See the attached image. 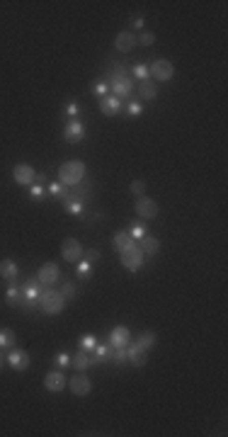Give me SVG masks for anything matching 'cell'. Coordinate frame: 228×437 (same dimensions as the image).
Listing matches in <instances>:
<instances>
[{
  "instance_id": "cb8c5ba5",
  "label": "cell",
  "mask_w": 228,
  "mask_h": 437,
  "mask_svg": "<svg viewBox=\"0 0 228 437\" xmlns=\"http://www.w3.org/2000/svg\"><path fill=\"white\" fill-rule=\"evenodd\" d=\"M131 243H134V238H131L129 233H117L114 238H112V245H114V251H126Z\"/></svg>"
},
{
  "instance_id": "9c48e42d",
  "label": "cell",
  "mask_w": 228,
  "mask_h": 437,
  "mask_svg": "<svg viewBox=\"0 0 228 437\" xmlns=\"http://www.w3.org/2000/svg\"><path fill=\"white\" fill-rule=\"evenodd\" d=\"M136 214H139L141 218H153L155 214H158V204H155L153 199L141 197V199H136Z\"/></svg>"
},
{
  "instance_id": "f35d334b",
  "label": "cell",
  "mask_w": 228,
  "mask_h": 437,
  "mask_svg": "<svg viewBox=\"0 0 228 437\" xmlns=\"http://www.w3.org/2000/svg\"><path fill=\"white\" fill-rule=\"evenodd\" d=\"M63 190H66V187H61V185H51V187H49V192H51V195H56V197L63 195Z\"/></svg>"
},
{
  "instance_id": "6da1fadb",
  "label": "cell",
  "mask_w": 228,
  "mask_h": 437,
  "mask_svg": "<svg viewBox=\"0 0 228 437\" xmlns=\"http://www.w3.org/2000/svg\"><path fill=\"white\" fill-rule=\"evenodd\" d=\"M66 306V299L61 292H56L51 287H44L42 294H39V308L44 314H61Z\"/></svg>"
},
{
  "instance_id": "4fadbf2b",
  "label": "cell",
  "mask_w": 228,
  "mask_h": 437,
  "mask_svg": "<svg viewBox=\"0 0 228 437\" xmlns=\"http://www.w3.org/2000/svg\"><path fill=\"white\" fill-rule=\"evenodd\" d=\"M112 90H114V98H126V95H131V90H134V83H131V78H114L112 80Z\"/></svg>"
},
{
  "instance_id": "1f68e13d",
  "label": "cell",
  "mask_w": 228,
  "mask_h": 437,
  "mask_svg": "<svg viewBox=\"0 0 228 437\" xmlns=\"http://www.w3.org/2000/svg\"><path fill=\"white\" fill-rule=\"evenodd\" d=\"M134 76L141 78V80H148L151 73H148V68H146V66H136V68H134Z\"/></svg>"
},
{
  "instance_id": "44dd1931",
  "label": "cell",
  "mask_w": 228,
  "mask_h": 437,
  "mask_svg": "<svg viewBox=\"0 0 228 437\" xmlns=\"http://www.w3.org/2000/svg\"><path fill=\"white\" fill-rule=\"evenodd\" d=\"M0 277L8 279V282H10V279H17V265L12 260H3L0 262Z\"/></svg>"
},
{
  "instance_id": "2e32d148",
  "label": "cell",
  "mask_w": 228,
  "mask_h": 437,
  "mask_svg": "<svg viewBox=\"0 0 228 437\" xmlns=\"http://www.w3.org/2000/svg\"><path fill=\"white\" fill-rule=\"evenodd\" d=\"M126 360L134 362L136 367H141V364H146V360H148V355H146V350H143L141 345H131V348L126 350Z\"/></svg>"
},
{
  "instance_id": "484cf974",
  "label": "cell",
  "mask_w": 228,
  "mask_h": 437,
  "mask_svg": "<svg viewBox=\"0 0 228 437\" xmlns=\"http://www.w3.org/2000/svg\"><path fill=\"white\" fill-rule=\"evenodd\" d=\"M22 299H24V296H22V289H17V287H10V289H8V296H5V301H8L10 306H20V304H22Z\"/></svg>"
},
{
  "instance_id": "8fae6325",
  "label": "cell",
  "mask_w": 228,
  "mask_h": 437,
  "mask_svg": "<svg viewBox=\"0 0 228 437\" xmlns=\"http://www.w3.org/2000/svg\"><path fill=\"white\" fill-rule=\"evenodd\" d=\"M44 386H46L49 391L58 393V391H61V389L66 386L63 371H49V374H46V379H44Z\"/></svg>"
},
{
  "instance_id": "3957f363",
  "label": "cell",
  "mask_w": 228,
  "mask_h": 437,
  "mask_svg": "<svg viewBox=\"0 0 228 437\" xmlns=\"http://www.w3.org/2000/svg\"><path fill=\"white\" fill-rule=\"evenodd\" d=\"M143 260H146V255H143V251L136 245V243H131L126 251H121V265H124L126 270H139L143 265Z\"/></svg>"
},
{
  "instance_id": "f1b7e54d",
  "label": "cell",
  "mask_w": 228,
  "mask_h": 437,
  "mask_svg": "<svg viewBox=\"0 0 228 437\" xmlns=\"http://www.w3.org/2000/svg\"><path fill=\"white\" fill-rule=\"evenodd\" d=\"M61 294H63L66 301H68V299H73V296H76V284L63 282V287H61Z\"/></svg>"
},
{
  "instance_id": "ab89813d",
  "label": "cell",
  "mask_w": 228,
  "mask_h": 437,
  "mask_svg": "<svg viewBox=\"0 0 228 437\" xmlns=\"http://www.w3.org/2000/svg\"><path fill=\"white\" fill-rule=\"evenodd\" d=\"M90 90H92L95 95H102V92H105V85H102V83H92V87H90Z\"/></svg>"
},
{
  "instance_id": "ffe728a7",
  "label": "cell",
  "mask_w": 228,
  "mask_h": 437,
  "mask_svg": "<svg viewBox=\"0 0 228 437\" xmlns=\"http://www.w3.org/2000/svg\"><path fill=\"white\" fill-rule=\"evenodd\" d=\"M119 98H114V95H109V98H102V102H100V109H102V114H117L119 112Z\"/></svg>"
},
{
  "instance_id": "4dcf8cb0",
  "label": "cell",
  "mask_w": 228,
  "mask_h": 437,
  "mask_svg": "<svg viewBox=\"0 0 228 437\" xmlns=\"http://www.w3.org/2000/svg\"><path fill=\"white\" fill-rule=\"evenodd\" d=\"M78 265V274H80V277H83V279H87V274H90V262H76Z\"/></svg>"
},
{
  "instance_id": "d6a6232c",
  "label": "cell",
  "mask_w": 228,
  "mask_h": 437,
  "mask_svg": "<svg viewBox=\"0 0 228 437\" xmlns=\"http://www.w3.org/2000/svg\"><path fill=\"white\" fill-rule=\"evenodd\" d=\"M83 258H85V262H90V265H92V262L100 260V251H95V248H92V251L83 253Z\"/></svg>"
},
{
  "instance_id": "d4e9b609",
  "label": "cell",
  "mask_w": 228,
  "mask_h": 437,
  "mask_svg": "<svg viewBox=\"0 0 228 437\" xmlns=\"http://www.w3.org/2000/svg\"><path fill=\"white\" fill-rule=\"evenodd\" d=\"M155 333H151V330H146V333H141V335H139V340H136V345H141L143 350H146V352H148V350L153 348V345H155Z\"/></svg>"
},
{
  "instance_id": "d590c367",
  "label": "cell",
  "mask_w": 228,
  "mask_h": 437,
  "mask_svg": "<svg viewBox=\"0 0 228 437\" xmlns=\"http://www.w3.org/2000/svg\"><path fill=\"white\" fill-rule=\"evenodd\" d=\"M153 42H155V34H151V32L141 34V44H143V46H151Z\"/></svg>"
},
{
  "instance_id": "603a6c76",
  "label": "cell",
  "mask_w": 228,
  "mask_h": 437,
  "mask_svg": "<svg viewBox=\"0 0 228 437\" xmlns=\"http://www.w3.org/2000/svg\"><path fill=\"white\" fill-rule=\"evenodd\" d=\"M73 364H76L78 369L83 371V369H87L90 364H95V360H92V355H90L87 350H80V352L76 355V360H73Z\"/></svg>"
},
{
  "instance_id": "b9f144b4",
  "label": "cell",
  "mask_w": 228,
  "mask_h": 437,
  "mask_svg": "<svg viewBox=\"0 0 228 437\" xmlns=\"http://www.w3.org/2000/svg\"><path fill=\"white\" fill-rule=\"evenodd\" d=\"M56 364H61V367L68 364V355H58V357H56Z\"/></svg>"
},
{
  "instance_id": "83f0119b",
  "label": "cell",
  "mask_w": 228,
  "mask_h": 437,
  "mask_svg": "<svg viewBox=\"0 0 228 437\" xmlns=\"http://www.w3.org/2000/svg\"><path fill=\"white\" fill-rule=\"evenodd\" d=\"M3 345H15V333H12L10 328H3L0 330V348Z\"/></svg>"
},
{
  "instance_id": "5bb4252c",
  "label": "cell",
  "mask_w": 228,
  "mask_h": 437,
  "mask_svg": "<svg viewBox=\"0 0 228 437\" xmlns=\"http://www.w3.org/2000/svg\"><path fill=\"white\" fill-rule=\"evenodd\" d=\"M8 360H10L12 369H20L24 371L27 367H29V355L24 352V350H12L10 355H8Z\"/></svg>"
},
{
  "instance_id": "f546056e",
  "label": "cell",
  "mask_w": 228,
  "mask_h": 437,
  "mask_svg": "<svg viewBox=\"0 0 228 437\" xmlns=\"http://www.w3.org/2000/svg\"><path fill=\"white\" fill-rule=\"evenodd\" d=\"M131 192L141 197L143 192H146V185H143V180H134V182H131Z\"/></svg>"
},
{
  "instance_id": "277c9868",
  "label": "cell",
  "mask_w": 228,
  "mask_h": 437,
  "mask_svg": "<svg viewBox=\"0 0 228 437\" xmlns=\"http://www.w3.org/2000/svg\"><path fill=\"white\" fill-rule=\"evenodd\" d=\"M90 182H85V180H80V182H76V185L66 187L63 190V202H85L87 197H90Z\"/></svg>"
},
{
  "instance_id": "4316f807",
  "label": "cell",
  "mask_w": 228,
  "mask_h": 437,
  "mask_svg": "<svg viewBox=\"0 0 228 437\" xmlns=\"http://www.w3.org/2000/svg\"><path fill=\"white\" fill-rule=\"evenodd\" d=\"M109 360L117 362V364H121V362L126 360V350L124 348H112V345H109Z\"/></svg>"
},
{
  "instance_id": "e575fe53",
  "label": "cell",
  "mask_w": 228,
  "mask_h": 437,
  "mask_svg": "<svg viewBox=\"0 0 228 437\" xmlns=\"http://www.w3.org/2000/svg\"><path fill=\"white\" fill-rule=\"evenodd\" d=\"M129 236L131 238H136V240H141L143 236H146V231H143V226H134V229L129 231Z\"/></svg>"
},
{
  "instance_id": "7402d4cb",
  "label": "cell",
  "mask_w": 228,
  "mask_h": 437,
  "mask_svg": "<svg viewBox=\"0 0 228 437\" xmlns=\"http://www.w3.org/2000/svg\"><path fill=\"white\" fill-rule=\"evenodd\" d=\"M139 95H141L143 100H153L158 95V87H155V83H151V80H141V83H139Z\"/></svg>"
},
{
  "instance_id": "836d02e7",
  "label": "cell",
  "mask_w": 228,
  "mask_h": 437,
  "mask_svg": "<svg viewBox=\"0 0 228 437\" xmlns=\"http://www.w3.org/2000/svg\"><path fill=\"white\" fill-rule=\"evenodd\" d=\"M63 204H66V209L73 211V214H80V211H83V202H63Z\"/></svg>"
},
{
  "instance_id": "7bdbcfd3",
  "label": "cell",
  "mask_w": 228,
  "mask_h": 437,
  "mask_svg": "<svg viewBox=\"0 0 228 437\" xmlns=\"http://www.w3.org/2000/svg\"><path fill=\"white\" fill-rule=\"evenodd\" d=\"M32 197H42V187H32Z\"/></svg>"
},
{
  "instance_id": "9a60e30c",
  "label": "cell",
  "mask_w": 228,
  "mask_h": 437,
  "mask_svg": "<svg viewBox=\"0 0 228 437\" xmlns=\"http://www.w3.org/2000/svg\"><path fill=\"white\" fill-rule=\"evenodd\" d=\"M114 46L119 49V51H131L134 46H136V37H134V32H119L117 34V39H114Z\"/></svg>"
},
{
  "instance_id": "ac0fdd59",
  "label": "cell",
  "mask_w": 228,
  "mask_h": 437,
  "mask_svg": "<svg viewBox=\"0 0 228 437\" xmlns=\"http://www.w3.org/2000/svg\"><path fill=\"white\" fill-rule=\"evenodd\" d=\"M139 248L143 251V255H155V253L160 251V243H158V238H153V236H143L141 240H139Z\"/></svg>"
},
{
  "instance_id": "74e56055",
  "label": "cell",
  "mask_w": 228,
  "mask_h": 437,
  "mask_svg": "<svg viewBox=\"0 0 228 437\" xmlns=\"http://www.w3.org/2000/svg\"><path fill=\"white\" fill-rule=\"evenodd\" d=\"M92 348H95V338H90V335H87V338L83 340V350H87V352H90Z\"/></svg>"
},
{
  "instance_id": "5b68a950",
  "label": "cell",
  "mask_w": 228,
  "mask_h": 437,
  "mask_svg": "<svg viewBox=\"0 0 228 437\" xmlns=\"http://www.w3.org/2000/svg\"><path fill=\"white\" fill-rule=\"evenodd\" d=\"M61 270H58V265H54V262H46L42 270H39V274H37V279H39V284L42 287H54L56 282H61Z\"/></svg>"
},
{
  "instance_id": "30bf717a",
  "label": "cell",
  "mask_w": 228,
  "mask_h": 437,
  "mask_svg": "<svg viewBox=\"0 0 228 437\" xmlns=\"http://www.w3.org/2000/svg\"><path fill=\"white\" fill-rule=\"evenodd\" d=\"M83 134H85V131H83V124L78 119H71L68 121V127H66V131H63V139L68 143H78L83 139Z\"/></svg>"
},
{
  "instance_id": "ba28073f",
  "label": "cell",
  "mask_w": 228,
  "mask_h": 437,
  "mask_svg": "<svg viewBox=\"0 0 228 437\" xmlns=\"http://www.w3.org/2000/svg\"><path fill=\"white\" fill-rule=\"evenodd\" d=\"M68 384H71V391L76 393V396H87L90 389H92V384H90V379H87L85 374H73V379Z\"/></svg>"
},
{
  "instance_id": "e0dca14e",
  "label": "cell",
  "mask_w": 228,
  "mask_h": 437,
  "mask_svg": "<svg viewBox=\"0 0 228 437\" xmlns=\"http://www.w3.org/2000/svg\"><path fill=\"white\" fill-rule=\"evenodd\" d=\"M12 175H15V180H17L20 185H29V182H34V177H37V175H34V170L29 168V165H17Z\"/></svg>"
},
{
  "instance_id": "8d00e7d4",
  "label": "cell",
  "mask_w": 228,
  "mask_h": 437,
  "mask_svg": "<svg viewBox=\"0 0 228 437\" xmlns=\"http://www.w3.org/2000/svg\"><path fill=\"white\" fill-rule=\"evenodd\" d=\"M114 78H126V68H124V66H117V71L109 76V80H114Z\"/></svg>"
},
{
  "instance_id": "52a82bcc",
  "label": "cell",
  "mask_w": 228,
  "mask_h": 437,
  "mask_svg": "<svg viewBox=\"0 0 228 437\" xmlns=\"http://www.w3.org/2000/svg\"><path fill=\"white\" fill-rule=\"evenodd\" d=\"M148 73H151L155 80H170L175 71H173V64H170V61L160 58V61H153V66L148 68Z\"/></svg>"
},
{
  "instance_id": "7c38bea8",
  "label": "cell",
  "mask_w": 228,
  "mask_h": 437,
  "mask_svg": "<svg viewBox=\"0 0 228 437\" xmlns=\"http://www.w3.org/2000/svg\"><path fill=\"white\" fill-rule=\"evenodd\" d=\"M129 338H131L129 330L124 326H119L109 333V345H112V348H126V345H129Z\"/></svg>"
},
{
  "instance_id": "d6986e66",
  "label": "cell",
  "mask_w": 228,
  "mask_h": 437,
  "mask_svg": "<svg viewBox=\"0 0 228 437\" xmlns=\"http://www.w3.org/2000/svg\"><path fill=\"white\" fill-rule=\"evenodd\" d=\"M42 289H44V287L39 284V279H37V277H32L29 282L24 284V289H22V296H24V299H39Z\"/></svg>"
},
{
  "instance_id": "8992f818",
  "label": "cell",
  "mask_w": 228,
  "mask_h": 437,
  "mask_svg": "<svg viewBox=\"0 0 228 437\" xmlns=\"http://www.w3.org/2000/svg\"><path fill=\"white\" fill-rule=\"evenodd\" d=\"M83 245L78 243L76 238H66L63 245H61V255H63V260L68 262H80L83 260Z\"/></svg>"
},
{
  "instance_id": "ee69618b",
  "label": "cell",
  "mask_w": 228,
  "mask_h": 437,
  "mask_svg": "<svg viewBox=\"0 0 228 437\" xmlns=\"http://www.w3.org/2000/svg\"><path fill=\"white\" fill-rule=\"evenodd\" d=\"M0 367H3V352H0Z\"/></svg>"
},
{
  "instance_id": "7a4b0ae2",
  "label": "cell",
  "mask_w": 228,
  "mask_h": 437,
  "mask_svg": "<svg viewBox=\"0 0 228 437\" xmlns=\"http://www.w3.org/2000/svg\"><path fill=\"white\" fill-rule=\"evenodd\" d=\"M58 177H61V182L66 187L76 185V182H80L85 177V165L80 163V161H68V163H63L58 168Z\"/></svg>"
},
{
  "instance_id": "60d3db41",
  "label": "cell",
  "mask_w": 228,
  "mask_h": 437,
  "mask_svg": "<svg viewBox=\"0 0 228 437\" xmlns=\"http://www.w3.org/2000/svg\"><path fill=\"white\" fill-rule=\"evenodd\" d=\"M129 112H131V114H139V112H141V105H139V102L129 105Z\"/></svg>"
}]
</instances>
